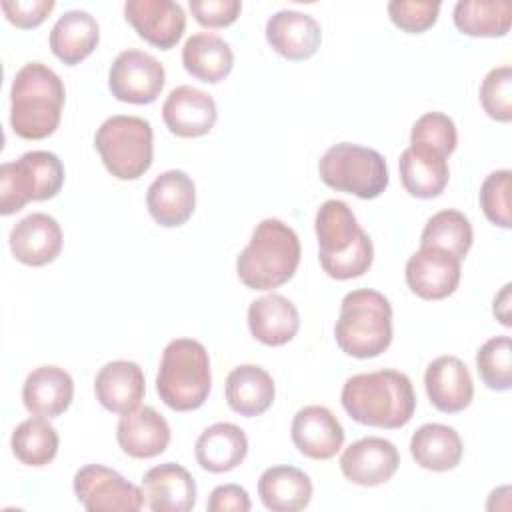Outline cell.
<instances>
[{"label":"cell","mask_w":512,"mask_h":512,"mask_svg":"<svg viewBox=\"0 0 512 512\" xmlns=\"http://www.w3.org/2000/svg\"><path fill=\"white\" fill-rule=\"evenodd\" d=\"M340 402L354 422L386 430L406 426L416 410L412 380L392 368L350 376L342 386Z\"/></svg>","instance_id":"1"},{"label":"cell","mask_w":512,"mask_h":512,"mask_svg":"<svg viewBox=\"0 0 512 512\" xmlns=\"http://www.w3.org/2000/svg\"><path fill=\"white\" fill-rule=\"evenodd\" d=\"M318 260L334 280L364 276L374 262V244L360 228L352 208L342 200H326L314 218Z\"/></svg>","instance_id":"2"},{"label":"cell","mask_w":512,"mask_h":512,"mask_svg":"<svg viewBox=\"0 0 512 512\" xmlns=\"http://www.w3.org/2000/svg\"><path fill=\"white\" fill-rule=\"evenodd\" d=\"M66 100L64 82L42 62L24 64L10 86V128L24 140L56 132Z\"/></svg>","instance_id":"3"},{"label":"cell","mask_w":512,"mask_h":512,"mask_svg":"<svg viewBox=\"0 0 512 512\" xmlns=\"http://www.w3.org/2000/svg\"><path fill=\"white\" fill-rule=\"evenodd\" d=\"M300 254L294 228L278 218H264L256 224L248 246L238 254L236 274L250 290H274L292 280Z\"/></svg>","instance_id":"4"},{"label":"cell","mask_w":512,"mask_h":512,"mask_svg":"<svg viewBox=\"0 0 512 512\" xmlns=\"http://www.w3.org/2000/svg\"><path fill=\"white\" fill-rule=\"evenodd\" d=\"M336 344L352 358H376L392 344L390 300L372 288L348 292L334 326Z\"/></svg>","instance_id":"5"},{"label":"cell","mask_w":512,"mask_h":512,"mask_svg":"<svg viewBox=\"0 0 512 512\" xmlns=\"http://www.w3.org/2000/svg\"><path fill=\"white\" fill-rule=\"evenodd\" d=\"M210 388L212 372L204 344L194 338L168 342L156 374L160 400L176 412H192L208 400Z\"/></svg>","instance_id":"6"},{"label":"cell","mask_w":512,"mask_h":512,"mask_svg":"<svg viewBox=\"0 0 512 512\" xmlns=\"http://www.w3.org/2000/svg\"><path fill=\"white\" fill-rule=\"evenodd\" d=\"M94 146L106 170L118 180H138L154 160V132L140 116L106 118L94 134Z\"/></svg>","instance_id":"7"},{"label":"cell","mask_w":512,"mask_h":512,"mask_svg":"<svg viewBox=\"0 0 512 512\" xmlns=\"http://www.w3.org/2000/svg\"><path fill=\"white\" fill-rule=\"evenodd\" d=\"M64 186V164L48 150H32L0 166V214L10 216L28 202L54 198Z\"/></svg>","instance_id":"8"},{"label":"cell","mask_w":512,"mask_h":512,"mask_svg":"<svg viewBox=\"0 0 512 512\" xmlns=\"http://www.w3.org/2000/svg\"><path fill=\"white\" fill-rule=\"evenodd\" d=\"M318 172L332 190L354 194L362 200L378 198L390 182L384 156L374 148L352 142L330 146L318 162Z\"/></svg>","instance_id":"9"},{"label":"cell","mask_w":512,"mask_h":512,"mask_svg":"<svg viewBox=\"0 0 512 512\" xmlns=\"http://www.w3.org/2000/svg\"><path fill=\"white\" fill-rule=\"evenodd\" d=\"M72 488L88 512H138L144 506L142 490L102 464L76 470Z\"/></svg>","instance_id":"10"},{"label":"cell","mask_w":512,"mask_h":512,"mask_svg":"<svg viewBox=\"0 0 512 512\" xmlns=\"http://www.w3.org/2000/svg\"><path fill=\"white\" fill-rule=\"evenodd\" d=\"M166 82V70L148 52L128 48L120 52L108 72V86L116 100L128 104H152Z\"/></svg>","instance_id":"11"},{"label":"cell","mask_w":512,"mask_h":512,"mask_svg":"<svg viewBox=\"0 0 512 512\" xmlns=\"http://www.w3.org/2000/svg\"><path fill=\"white\" fill-rule=\"evenodd\" d=\"M400 466L398 448L380 436H366L352 442L340 456L344 478L356 486H380Z\"/></svg>","instance_id":"12"},{"label":"cell","mask_w":512,"mask_h":512,"mask_svg":"<svg viewBox=\"0 0 512 512\" xmlns=\"http://www.w3.org/2000/svg\"><path fill=\"white\" fill-rule=\"evenodd\" d=\"M124 18L142 40L160 50L176 46L186 30V14L172 0H128Z\"/></svg>","instance_id":"13"},{"label":"cell","mask_w":512,"mask_h":512,"mask_svg":"<svg viewBox=\"0 0 512 512\" xmlns=\"http://www.w3.org/2000/svg\"><path fill=\"white\" fill-rule=\"evenodd\" d=\"M458 258L438 248H420L406 262V284L422 300H442L460 284Z\"/></svg>","instance_id":"14"},{"label":"cell","mask_w":512,"mask_h":512,"mask_svg":"<svg viewBox=\"0 0 512 512\" xmlns=\"http://www.w3.org/2000/svg\"><path fill=\"white\" fill-rule=\"evenodd\" d=\"M296 450L312 460H330L344 444V428L332 410L310 404L300 408L290 426Z\"/></svg>","instance_id":"15"},{"label":"cell","mask_w":512,"mask_h":512,"mask_svg":"<svg viewBox=\"0 0 512 512\" xmlns=\"http://www.w3.org/2000/svg\"><path fill=\"white\" fill-rule=\"evenodd\" d=\"M166 128L180 138H198L208 134L218 118L214 98L194 86H176L162 104Z\"/></svg>","instance_id":"16"},{"label":"cell","mask_w":512,"mask_h":512,"mask_svg":"<svg viewBox=\"0 0 512 512\" xmlns=\"http://www.w3.org/2000/svg\"><path fill=\"white\" fill-rule=\"evenodd\" d=\"M12 256L26 266H46L60 256L62 228L50 214L32 212L10 230Z\"/></svg>","instance_id":"17"},{"label":"cell","mask_w":512,"mask_h":512,"mask_svg":"<svg viewBox=\"0 0 512 512\" xmlns=\"http://www.w3.org/2000/svg\"><path fill=\"white\" fill-rule=\"evenodd\" d=\"M146 206L156 224L182 226L196 208V186L184 170H166L148 186Z\"/></svg>","instance_id":"18"},{"label":"cell","mask_w":512,"mask_h":512,"mask_svg":"<svg viewBox=\"0 0 512 512\" xmlns=\"http://www.w3.org/2000/svg\"><path fill=\"white\" fill-rule=\"evenodd\" d=\"M424 386L430 404L444 412L456 414L470 406L474 398V382L470 370L458 356H438L424 372Z\"/></svg>","instance_id":"19"},{"label":"cell","mask_w":512,"mask_h":512,"mask_svg":"<svg viewBox=\"0 0 512 512\" xmlns=\"http://www.w3.org/2000/svg\"><path fill=\"white\" fill-rule=\"evenodd\" d=\"M142 494L152 512H188L196 504V482L184 466L164 462L142 476Z\"/></svg>","instance_id":"20"},{"label":"cell","mask_w":512,"mask_h":512,"mask_svg":"<svg viewBox=\"0 0 512 512\" xmlns=\"http://www.w3.org/2000/svg\"><path fill=\"white\" fill-rule=\"evenodd\" d=\"M266 40L276 54L298 62L314 56L322 42L320 24L298 10H278L266 22Z\"/></svg>","instance_id":"21"},{"label":"cell","mask_w":512,"mask_h":512,"mask_svg":"<svg viewBox=\"0 0 512 512\" xmlns=\"http://www.w3.org/2000/svg\"><path fill=\"white\" fill-rule=\"evenodd\" d=\"M96 400L112 414L136 410L146 394L142 368L132 360L106 362L94 378Z\"/></svg>","instance_id":"22"},{"label":"cell","mask_w":512,"mask_h":512,"mask_svg":"<svg viewBox=\"0 0 512 512\" xmlns=\"http://www.w3.org/2000/svg\"><path fill=\"white\" fill-rule=\"evenodd\" d=\"M116 440L130 458H154L170 444V424L152 406H138L122 414L116 426Z\"/></svg>","instance_id":"23"},{"label":"cell","mask_w":512,"mask_h":512,"mask_svg":"<svg viewBox=\"0 0 512 512\" xmlns=\"http://www.w3.org/2000/svg\"><path fill=\"white\" fill-rule=\"evenodd\" d=\"M74 398L72 376L54 364L34 368L22 386V402L34 416L56 418L64 414Z\"/></svg>","instance_id":"24"},{"label":"cell","mask_w":512,"mask_h":512,"mask_svg":"<svg viewBox=\"0 0 512 512\" xmlns=\"http://www.w3.org/2000/svg\"><path fill=\"white\" fill-rule=\"evenodd\" d=\"M300 328L296 306L282 294H266L248 306V330L264 346L288 344Z\"/></svg>","instance_id":"25"},{"label":"cell","mask_w":512,"mask_h":512,"mask_svg":"<svg viewBox=\"0 0 512 512\" xmlns=\"http://www.w3.org/2000/svg\"><path fill=\"white\" fill-rule=\"evenodd\" d=\"M248 454L246 432L232 422L208 426L194 444V456L202 470L224 474L238 468Z\"/></svg>","instance_id":"26"},{"label":"cell","mask_w":512,"mask_h":512,"mask_svg":"<svg viewBox=\"0 0 512 512\" xmlns=\"http://www.w3.org/2000/svg\"><path fill=\"white\" fill-rule=\"evenodd\" d=\"M98 40L100 26L96 18L86 10H68L54 22L48 44L60 62L76 66L96 50Z\"/></svg>","instance_id":"27"},{"label":"cell","mask_w":512,"mask_h":512,"mask_svg":"<svg viewBox=\"0 0 512 512\" xmlns=\"http://www.w3.org/2000/svg\"><path fill=\"white\" fill-rule=\"evenodd\" d=\"M314 494L312 480L296 466H272L258 478V496L266 510L300 512Z\"/></svg>","instance_id":"28"},{"label":"cell","mask_w":512,"mask_h":512,"mask_svg":"<svg viewBox=\"0 0 512 512\" xmlns=\"http://www.w3.org/2000/svg\"><path fill=\"white\" fill-rule=\"evenodd\" d=\"M226 402L228 406L246 418L264 414L274 402V380L256 364H240L226 376Z\"/></svg>","instance_id":"29"},{"label":"cell","mask_w":512,"mask_h":512,"mask_svg":"<svg viewBox=\"0 0 512 512\" xmlns=\"http://www.w3.org/2000/svg\"><path fill=\"white\" fill-rule=\"evenodd\" d=\"M182 64L200 82L218 84L232 72L234 52L218 34L196 32L182 46Z\"/></svg>","instance_id":"30"},{"label":"cell","mask_w":512,"mask_h":512,"mask_svg":"<svg viewBox=\"0 0 512 512\" xmlns=\"http://www.w3.org/2000/svg\"><path fill=\"white\" fill-rule=\"evenodd\" d=\"M462 438L456 428L428 422L422 424L410 438V454L414 462L432 472H446L460 464L462 460Z\"/></svg>","instance_id":"31"},{"label":"cell","mask_w":512,"mask_h":512,"mask_svg":"<svg viewBox=\"0 0 512 512\" xmlns=\"http://www.w3.org/2000/svg\"><path fill=\"white\" fill-rule=\"evenodd\" d=\"M398 170L404 190L410 196L424 200L440 196L450 178L448 158L414 146H408L400 154Z\"/></svg>","instance_id":"32"},{"label":"cell","mask_w":512,"mask_h":512,"mask_svg":"<svg viewBox=\"0 0 512 512\" xmlns=\"http://www.w3.org/2000/svg\"><path fill=\"white\" fill-rule=\"evenodd\" d=\"M454 26L474 38L506 36L512 24V4L508 0H460L452 12Z\"/></svg>","instance_id":"33"},{"label":"cell","mask_w":512,"mask_h":512,"mask_svg":"<svg viewBox=\"0 0 512 512\" xmlns=\"http://www.w3.org/2000/svg\"><path fill=\"white\" fill-rule=\"evenodd\" d=\"M58 446L60 438L56 428L42 416L20 422L10 438V448L16 460L32 468L50 464L58 454Z\"/></svg>","instance_id":"34"},{"label":"cell","mask_w":512,"mask_h":512,"mask_svg":"<svg viewBox=\"0 0 512 512\" xmlns=\"http://www.w3.org/2000/svg\"><path fill=\"white\" fill-rule=\"evenodd\" d=\"M472 240L470 220L460 210L446 208L428 218L420 236V248H438L462 260L472 248Z\"/></svg>","instance_id":"35"},{"label":"cell","mask_w":512,"mask_h":512,"mask_svg":"<svg viewBox=\"0 0 512 512\" xmlns=\"http://www.w3.org/2000/svg\"><path fill=\"white\" fill-rule=\"evenodd\" d=\"M476 370L480 380L496 392L512 388V340L510 336H494L476 352Z\"/></svg>","instance_id":"36"},{"label":"cell","mask_w":512,"mask_h":512,"mask_svg":"<svg viewBox=\"0 0 512 512\" xmlns=\"http://www.w3.org/2000/svg\"><path fill=\"white\" fill-rule=\"evenodd\" d=\"M458 144V132L454 120L444 112L422 114L410 132V146L436 152L448 158Z\"/></svg>","instance_id":"37"},{"label":"cell","mask_w":512,"mask_h":512,"mask_svg":"<svg viewBox=\"0 0 512 512\" xmlns=\"http://www.w3.org/2000/svg\"><path fill=\"white\" fill-rule=\"evenodd\" d=\"M480 104L496 122L512 120V68L508 64L492 68L480 84Z\"/></svg>","instance_id":"38"},{"label":"cell","mask_w":512,"mask_h":512,"mask_svg":"<svg viewBox=\"0 0 512 512\" xmlns=\"http://www.w3.org/2000/svg\"><path fill=\"white\" fill-rule=\"evenodd\" d=\"M510 190H512V172L510 170H494L490 172L480 186V208L484 216L500 226L510 228Z\"/></svg>","instance_id":"39"},{"label":"cell","mask_w":512,"mask_h":512,"mask_svg":"<svg viewBox=\"0 0 512 512\" xmlns=\"http://www.w3.org/2000/svg\"><path fill=\"white\" fill-rule=\"evenodd\" d=\"M440 2H414V0H392L388 2V16L394 26L410 34H422L432 28L438 20Z\"/></svg>","instance_id":"40"},{"label":"cell","mask_w":512,"mask_h":512,"mask_svg":"<svg viewBox=\"0 0 512 512\" xmlns=\"http://www.w3.org/2000/svg\"><path fill=\"white\" fill-rule=\"evenodd\" d=\"M188 6L196 22L206 28H226L242 12L240 0H190Z\"/></svg>","instance_id":"41"},{"label":"cell","mask_w":512,"mask_h":512,"mask_svg":"<svg viewBox=\"0 0 512 512\" xmlns=\"http://www.w3.org/2000/svg\"><path fill=\"white\" fill-rule=\"evenodd\" d=\"M54 0H4L2 10L10 24L22 30L38 28L54 10Z\"/></svg>","instance_id":"42"},{"label":"cell","mask_w":512,"mask_h":512,"mask_svg":"<svg viewBox=\"0 0 512 512\" xmlns=\"http://www.w3.org/2000/svg\"><path fill=\"white\" fill-rule=\"evenodd\" d=\"M210 512H248L252 508L248 492L238 484L216 486L206 502Z\"/></svg>","instance_id":"43"},{"label":"cell","mask_w":512,"mask_h":512,"mask_svg":"<svg viewBox=\"0 0 512 512\" xmlns=\"http://www.w3.org/2000/svg\"><path fill=\"white\" fill-rule=\"evenodd\" d=\"M510 284H504L502 290L496 294L494 298V306H492V312L496 316V320H500V324L504 326H512V320H510Z\"/></svg>","instance_id":"44"}]
</instances>
